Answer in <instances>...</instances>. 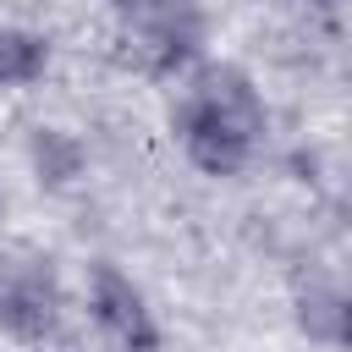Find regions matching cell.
<instances>
[{
    "instance_id": "obj_1",
    "label": "cell",
    "mask_w": 352,
    "mask_h": 352,
    "mask_svg": "<svg viewBox=\"0 0 352 352\" xmlns=\"http://www.w3.org/2000/svg\"><path fill=\"white\" fill-rule=\"evenodd\" d=\"M170 126H176V143L182 154L204 170V176H236L253 148L264 143L270 132V110H264V94L258 82L231 66V60H198L176 110H170Z\"/></svg>"
},
{
    "instance_id": "obj_2",
    "label": "cell",
    "mask_w": 352,
    "mask_h": 352,
    "mask_svg": "<svg viewBox=\"0 0 352 352\" xmlns=\"http://www.w3.org/2000/svg\"><path fill=\"white\" fill-rule=\"evenodd\" d=\"M126 6V38H132V55L170 77V72H192L198 55H204V11L198 0H121Z\"/></svg>"
},
{
    "instance_id": "obj_3",
    "label": "cell",
    "mask_w": 352,
    "mask_h": 352,
    "mask_svg": "<svg viewBox=\"0 0 352 352\" xmlns=\"http://www.w3.org/2000/svg\"><path fill=\"white\" fill-rule=\"evenodd\" d=\"M60 319V280L50 258L0 253V330L16 341H44Z\"/></svg>"
},
{
    "instance_id": "obj_4",
    "label": "cell",
    "mask_w": 352,
    "mask_h": 352,
    "mask_svg": "<svg viewBox=\"0 0 352 352\" xmlns=\"http://www.w3.org/2000/svg\"><path fill=\"white\" fill-rule=\"evenodd\" d=\"M88 314L121 352H160V319H154L148 297L138 292V280L126 270H116L104 258L88 270Z\"/></svg>"
},
{
    "instance_id": "obj_5",
    "label": "cell",
    "mask_w": 352,
    "mask_h": 352,
    "mask_svg": "<svg viewBox=\"0 0 352 352\" xmlns=\"http://www.w3.org/2000/svg\"><path fill=\"white\" fill-rule=\"evenodd\" d=\"M297 330L319 346H352V286L308 280L297 292Z\"/></svg>"
},
{
    "instance_id": "obj_6",
    "label": "cell",
    "mask_w": 352,
    "mask_h": 352,
    "mask_svg": "<svg viewBox=\"0 0 352 352\" xmlns=\"http://www.w3.org/2000/svg\"><path fill=\"white\" fill-rule=\"evenodd\" d=\"M28 160H33V170H38V182H50V187H60V182H72L77 170H82V138L77 132H60V126H38L33 138H28Z\"/></svg>"
},
{
    "instance_id": "obj_7",
    "label": "cell",
    "mask_w": 352,
    "mask_h": 352,
    "mask_svg": "<svg viewBox=\"0 0 352 352\" xmlns=\"http://www.w3.org/2000/svg\"><path fill=\"white\" fill-rule=\"evenodd\" d=\"M44 66H50V44H44V33L0 28V82H6V88H28V82H38Z\"/></svg>"
},
{
    "instance_id": "obj_8",
    "label": "cell",
    "mask_w": 352,
    "mask_h": 352,
    "mask_svg": "<svg viewBox=\"0 0 352 352\" xmlns=\"http://www.w3.org/2000/svg\"><path fill=\"white\" fill-rule=\"evenodd\" d=\"M319 6H330V0H319Z\"/></svg>"
}]
</instances>
